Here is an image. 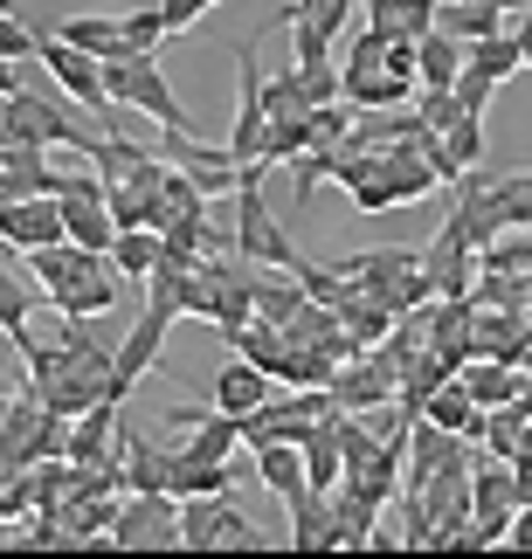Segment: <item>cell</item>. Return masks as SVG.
<instances>
[{"instance_id": "6da1fadb", "label": "cell", "mask_w": 532, "mask_h": 559, "mask_svg": "<svg viewBox=\"0 0 532 559\" xmlns=\"http://www.w3.org/2000/svg\"><path fill=\"white\" fill-rule=\"evenodd\" d=\"M429 139H436V132L422 124V132L380 145V166L353 187V207H359V214H388V207L429 201V193L442 187V180H436V166H429Z\"/></svg>"}, {"instance_id": "7a4b0ae2", "label": "cell", "mask_w": 532, "mask_h": 559, "mask_svg": "<svg viewBox=\"0 0 532 559\" xmlns=\"http://www.w3.org/2000/svg\"><path fill=\"white\" fill-rule=\"evenodd\" d=\"M97 62H104V104L145 111L159 132H194V118H187V104L174 97V83L159 76L153 49H118V56H97Z\"/></svg>"}, {"instance_id": "3957f363", "label": "cell", "mask_w": 532, "mask_h": 559, "mask_svg": "<svg viewBox=\"0 0 532 559\" xmlns=\"http://www.w3.org/2000/svg\"><path fill=\"white\" fill-rule=\"evenodd\" d=\"M228 249L249 255V263H263V270H297L305 263L297 242L284 235V222H276L270 201H263V166H249L243 187H236V235H228Z\"/></svg>"}, {"instance_id": "277c9868", "label": "cell", "mask_w": 532, "mask_h": 559, "mask_svg": "<svg viewBox=\"0 0 532 559\" xmlns=\"http://www.w3.org/2000/svg\"><path fill=\"white\" fill-rule=\"evenodd\" d=\"M0 124H8L14 139L42 145V153H83V159H97V145H104V139H91V132H76V118L62 111L56 97H35V91L0 97Z\"/></svg>"}, {"instance_id": "5b68a950", "label": "cell", "mask_w": 532, "mask_h": 559, "mask_svg": "<svg viewBox=\"0 0 532 559\" xmlns=\"http://www.w3.org/2000/svg\"><path fill=\"white\" fill-rule=\"evenodd\" d=\"M332 415V394L326 386H297V394H270L257 415H243V442L263 449V442H305L318 421Z\"/></svg>"}, {"instance_id": "8992f818", "label": "cell", "mask_w": 532, "mask_h": 559, "mask_svg": "<svg viewBox=\"0 0 532 559\" xmlns=\"http://www.w3.org/2000/svg\"><path fill=\"white\" fill-rule=\"evenodd\" d=\"M166 332H174V318L145 305V311H139V325L111 346V380H104V401H118V407H125V401L139 394V380L153 373V367H159V353H166Z\"/></svg>"}, {"instance_id": "52a82bcc", "label": "cell", "mask_w": 532, "mask_h": 559, "mask_svg": "<svg viewBox=\"0 0 532 559\" xmlns=\"http://www.w3.org/2000/svg\"><path fill=\"white\" fill-rule=\"evenodd\" d=\"M159 159H166V166H180V174L208 193V201L236 193V187H243V174H249V166L228 153V145H208L201 132H159Z\"/></svg>"}, {"instance_id": "ba28073f", "label": "cell", "mask_w": 532, "mask_h": 559, "mask_svg": "<svg viewBox=\"0 0 532 559\" xmlns=\"http://www.w3.org/2000/svg\"><path fill=\"white\" fill-rule=\"evenodd\" d=\"M111 546H125V552L180 546V498L174 490H125V504L111 519Z\"/></svg>"}, {"instance_id": "9c48e42d", "label": "cell", "mask_w": 532, "mask_h": 559, "mask_svg": "<svg viewBox=\"0 0 532 559\" xmlns=\"http://www.w3.org/2000/svg\"><path fill=\"white\" fill-rule=\"evenodd\" d=\"M180 546H263V532L228 498H180Z\"/></svg>"}, {"instance_id": "30bf717a", "label": "cell", "mask_w": 532, "mask_h": 559, "mask_svg": "<svg viewBox=\"0 0 532 559\" xmlns=\"http://www.w3.org/2000/svg\"><path fill=\"white\" fill-rule=\"evenodd\" d=\"M422 270H429V290H436V297H471V284H477V242L463 235L457 214L442 222L436 242L422 249Z\"/></svg>"}, {"instance_id": "8fae6325", "label": "cell", "mask_w": 532, "mask_h": 559, "mask_svg": "<svg viewBox=\"0 0 532 559\" xmlns=\"http://www.w3.org/2000/svg\"><path fill=\"white\" fill-rule=\"evenodd\" d=\"M35 62H42V70H49V83H56L62 97H76V104H97V111H111V104H104V62H97L91 49H70V41L42 35Z\"/></svg>"}, {"instance_id": "7c38bea8", "label": "cell", "mask_w": 532, "mask_h": 559, "mask_svg": "<svg viewBox=\"0 0 532 559\" xmlns=\"http://www.w3.org/2000/svg\"><path fill=\"white\" fill-rule=\"evenodd\" d=\"M236 76H243V91H236V124H228V153H236L243 166H263L257 159V145H263V70H257V41H243L236 49Z\"/></svg>"}, {"instance_id": "4fadbf2b", "label": "cell", "mask_w": 532, "mask_h": 559, "mask_svg": "<svg viewBox=\"0 0 532 559\" xmlns=\"http://www.w3.org/2000/svg\"><path fill=\"white\" fill-rule=\"evenodd\" d=\"M0 242L8 249H42V242H62V207L56 193H8L0 201Z\"/></svg>"}, {"instance_id": "5bb4252c", "label": "cell", "mask_w": 532, "mask_h": 559, "mask_svg": "<svg viewBox=\"0 0 532 559\" xmlns=\"http://www.w3.org/2000/svg\"><path fill=\"white\" fill-rule=\"evenodd\" d=\"M270 394H276V380L257 367V359H243V353H236V359H222L215 380H208V407H222V415H236V421H243V415H257Z\"/></svg>"}, {"instance_id": "9a60e30c", "label": "cell", "mask_w": 532, "mask_h": 559, "mask_svg": "<svg viewBox=\"0 0 532 559\" xmlns=\"http://www.w3.org/2000/svg\"><path fill=\"white\" fill-rule=\"evenodd\" d=\"M477 159H484V111H463V118H450V124L429 139V166H436L442 187H457Z\"/></svg>"}, {"instance_id": "2e32d148", "label": "cell", "mask_w": 532, "mask_h": 559, "mask_svg": "<svg viewBox=\"0 0 532 559\" xmlns=\"http://www.w3.org/2000/svg\"><path fill=\"white\" fill-rule=\"evenodd\" d=\"M49 519L62 525V539L70 546H91V539H111V519H118V490H91V484H76L70 498H62Z\"/></svg>"}, {"instance_id": "e0dca14e", "label": "cell", "mask_w": 532, "mask_h": 559, "mask_svg": "<svg viewBox=\"0 0 532 559\" xmlns=\"http://www.w3.org/2000/svg\"><path fill=\"white\" fill-rule=\"evenodd\" d=\"M118 456H125V490H174V442L118 421Z\"/></svg>"}, {"instance_id": "ac0fdd59", "label": "cell", "mask_w": 532, "mask_h": 559, "mask_svg": "<svg viewBox=\"0 0 532 559\" xmlns=\"http://www.w3.org/2000/svg\"><path fill=\"white\" fill-rule=\"evenodd\" d=\"M339 97L353 111H401L415 97V76H394V70H339Z\"/></svg>"}, {"instance_id": "d6986e66", "label": "cell", "mask_w": 532, "mask_h": 559, "mask_svg": "<svg viewBox=\"0 0 532 559\" xmlns=\"http://www.w3.org/2000/svg\"><path fill=\"white\" fill-rule=\"evenodd\" d=\"M457 380L471 386V401H477V407H505V401H519V394H525V367H505V359H484V353L463 359Z\"/></svg>"}, {"instance_id": "ffe728a7", "label": "cell", "mask_w": 532, "mask_h": 559, "mask_svg": "<svg viewBox=\"0 0 532 559\" xmlns=\"http://www.w3.org/2000/svg\"><path fill=\"white\" fill-rule=\"evenodd\" d=\"M291 546H297V552L339 546V519H332V490H297V498H291Z\"/></svg>"}, {"instance_id": "44dd1931", "label": "cell", "mask_w": 532, "mask_h": 559, "mask_svg": "<svg viewBox=\"0 0 532 559\" xmlns=\"http://www.w3.org/2000/svg\"><path fill=\"white\" fill-rule=\"evenodd\" d=\"M415 421H436V428H450V436L471 442V436H477V421H484V407L471 401V386H463V380H442L436 394L422 401V415H415Z\"/></svg>"}, {"instance_id": "7402d4cb", "label": "cell", "mask_w": 532, "mask_h": 559, "mask_svg": "<svg viewBox=\"0 0 532 559\" xmlns=\"http://www.w3.org/2000/svg\"><path fill=\"white\" fill-rule=\"evenodd\" d=\"M257 477L276 490V498H297V490H311V477H305V442H263L257 449Z\"/></svg>"}, {"instance_id": "603a6c76", "label": "cell", "mask_w": 532, "mask_h": 559, "mask_svg": "<svg viewBox=\"0 0 532 559\" xmlns=\"http://www.w3.org/2000/svg\"><path fill=\"white\" fill-rule=\"evenodd\" d=\"M463 70H477V76H492V83H512L525 70V49H519V35H484V41H463Z\"/></svg>"}, {"instance_id": "cb8c5ba5", "label": "cell", "mask_w": 532, "mask_h": 559, "mask_svg": "<svg viewBox=\"0 0 532 559\" xmlns=\"http://www.w3.org/2000/svg\"><path fill=\"white\" fill-rule=\"evenodd\" d=\"M498 21H505V8H492V0H436V28L457 35V41L498 35Z\"/></svg>"}, {"instance_id": "d4e9b609", "label": "cell", "mask_w": 532, "mask_h": 559, "mask_svg": "<svg viewBox=\"0 0 532 559\" xmlns=\"http://www.w3.org/2000/svg\"><path fill=\"white\" fill-rule=\"evenodd\" d=\"M339 415V407H332ZM332 415L305 436V477H311V490H339V477H346V456H339V436H332Z\"/></svg>"}, {"instance_id": "484cf974", "label": "cell", "mask_w": 532, "mask_h": 559, "mask_svg": "<svg viewBox=\"0 0 532 559\" xmlns=\"http://www.w3.org/2000/svg\"><path fill=\"white\" fill-rule=\"evenodd\" d=\"M311 145V111H291V118H263V145H257V159L263 166H291L297 153Z\"/></svg>"}, {"instance_id": "4316f807", "label": "cell", "mask_w": 532, "mask_h": 559, "mask_svg": "<svg viewBox=\"0 0 532 559\" xmlns=\"http://www.w3.org/2000/svg\"><path fill=\"white\" fill-rule=\"evenodd\" d=\"M236 469L228 463H201V456H174V498H228Z\"/></svg>"}, {"instance_id": "83f0119b", "label": "cell", "mask_w": 532, "mask_h": 559, "mask_svg": "<svg viewBox=\"0 0 532 559\" xmlns=\"http://www.w3.org/2000/svg\"><path fill=\"white\" fill-rule=\"evenodd\" d=\"M311 297H305V284H297L291 270H276V276H257V318L263 325H291L297 311H305Z\"/></svg>"}, {"instance_id": "f1b7e54d", "label": "cell", "mask_w": 532, "mask_h": 559, "mask_svg": "<svg viewBox=\"0 0 532 559\" xmlns=\"http://www.w3.org/2000/svg\"><path fill=\"white\" fill-rule=\"evenodd\" d=\"M457 70H463V41L457 35L429 28L415 41V83H457Z\"/></svg>"}, {"instance_id": "f546056e", "label": "cell", "mask_w": 532, "mask_h": 559, "mask_svg": "<svg viewBox=\"0 0 532 559\" xmlns=\"http://www.w3.org/2000/svg\"><path fill=\"white\" fill-rule=\"evenodd\" d=\"M56 41H70V49H91V56H118V14H70L56 21Z\"/></svg>"}, {"instance_id": "4dcf8cb0", "label": "cell", "mask_w": 532, "mask_h": 559, "mask_svg": "<svg viewBox=\"0 0 532 559\" xmlns=\"http://www.w3.org/2000/svg\"><path fill=\"white\" fill-rule=\"evenodd\" d=\"M111 305H118V276H111V263L91 270L76 290H62V297H56V311H62V318H104Z\"/></svg>"}, {"instance_id": "1f68e13d", "label": "cell", "mask_w": 532, "mask_h": 559, "mask_svg": "<svg viewBox=\"0 0 532 559\" xmlns=\"http://www.w3.org/2000/svg\"><path fill=\"white\" fill-rule=\"evenodd\" d=\"M153 263H159V228H118L111 235V270L118 276H153Z\"/></svg>"}, {"instance_id": "d6a6232c", "label": "cell", "mask_w": 532, "mask_h": 559, "mask_svg": "<svg viewBox=\"0 0 532 559\" xmlns=\"http://www.w3.org/2000/svg\"><path fill=\"white\" fill-rule=\"evenodd\" d=\"M28 318H35V290L21 284V276H14L8 263H0V332H8L14 346L28 338Z\"/></svg>"}, {"instance_id": "836d02e7", "label": "cell", "mask_w": 532, "mask_h": 559, "mask_svg": "<svg viewBox=\"0 0 532 559\" xmlns=\"http://www.w3.org/2000/svg\"><path fill=\"white\" fill-rule=\"evenodd\" d=\"M118 41H125V49H153V56H159V41H174V28H166L159 8H139V14L118 21Z\"/></svg>"}, {"instance_id": "e575fe53", "label": "cell", "mask_w": 532, "mask_h": 559, "mask_svg": "<svg viewBox=\"0 0 532 559\" xmlns=\"http://www.w3.org/2000/svg\"><path fill=\"white\" fill-rule=\"evenodd\" d=\"M284 28H291V41H297V70H311V62H332V35L318 28V21L284 14Z\"/></svg>"}, {"instance_id": "d590c367", "label": "cell", "mask_w": 532, "mask_h": 559, "mask_svg": "<svg viewBox=\"0 0 532 559\" xmlns=\"http://www.w3.org/2000/svg\"><path fill=\"white\" fill-rule=\"evenodd\" d=\"M353 104L346 97H332V104H311V145H339V139H346L353 132Z\"/></svg>"}, {"instance_id": "8d00e7d4", "label": "cell", "mask_w": 532, "mask_h": 559, "mask_svg": "<svg viewBox=\"0 0 532 559\" xmlns=\"http://www.w3.org/2000/svg\"><path fill=\"white\" fill-rule=\"evenodd\" d=\"M291 180H297V201H311L318 180H332V145H305V153L291 159Z\"/></svg>"}, {"instance_id": "74e56055", "label": "cell", "mask_w": 532, "mask_h": 559, "mask_svg": "<svg viewBox=\"0 0 532 559\" xmlns=\"http://www.w3.org/2000/svg\"><path fill=\"white\" fill-rule=\"evenodd\" d=\"M415 118L429 124V132H442L450 118H463V104H457V91H450V83H422V104H415Z\"/></svg>"}, {"instance_id": "f35d334b", "label": "cell", "mask_w": 532, "mask_h": 559, "mask_svg": "<svg viewBox=\"0 0 532 559\" xmlns=\"http://www.w3.org/2000/svg\"><path fill=\"white\" fill-rule=\"evenodd\" d=\"M263 111H270V118L311 111V104H305V83H297V70H284V76H270V83H263Z\"/></svg>"}, {"instance_id": "ab89813d", "label": "cell", "mask_w": 532, "mask_h": 559, "mask_svg": "<svg viewBox=\"0 0 532 559\" xmlns=\"http://www.w3.org/2000/svg\"><path fill=\"white\" fill-rule=\"evenodd\" d=\"M35 49H42V35L28 28V21L0 14V56H8V62H35Z\"/></svg>"}, {"instance_id": "60d3db41", "label": "cell", "mask_w": 532, "mask_h": 559, "mask_svg": "<svg viewBox=\"0 0 532 559\" xmlns=\"http://www.w3.org/2000/svg\"><path fill=\"white\" fill-rule=\"evenodd\" d=\"M297 83H305V104H332V97H339V70H332V62H311V70H297Z\"/></svg>"}, {"instance_id": "b9f144b4", "label": "cell", "mask_w": 532, "mask_h": 559, "mask_svg": "<svg viewBox=\"0 0 532 559\" xmlns=\"http://www.w3.org/2000/svg\"><path fill=\"white\" fill-rule=\"evenodd\" d=\"M380 56H388V35L367 28V35H359L353 49H346V62H339V70H380Z\"/></svg>"}, {"instance_id": "7bdbcfd3", "label": "cell", "mask_w": 532, "mask_h": 559, "mask_svg": "<svg viewBox=\"0 0 532 559\" xmlns=\"http://www.w3.org/2000/svg\"><path fill=\"white\" fill-rule=\"evenodd\" d=\"M450 91H457V104H463V111H484L498 83H492V76H477V70H457V83H450Z\"/></svg>"}, {"instance_id": "ee69618b", "label": "cell", "mask_w": 532, "mask_h": 559, "mask_svg": "<svg viewBox=\"0 0 532 559\" xmlns=\"http://www.w3.org/2000/svg\"><path fill=\"white\" fill-rule=\"evenodd\" d=\"M208 8H222V0H159V14H166V28H194V21L208 14Z\"/></svg>"}, {"instance_id": "f6af8a7d", "label": "cell", "mask_w": 532, "mask_h": 559, "mask_svg": "<svg viewBox=\"0 0 532 559\" xmlns=\"http://www.w3.org/2000/svg\"><path fill=\"white\" fill-rule=\"evenodd\" d=\"M519 401H525V407H532V380H525V394H519Z\"/></svg>"}, {"instance_id": "bcb514c9", "label": "cell", "mask_w": 532, "mask_h": 559, "mask_svg": "<svg viewBox=\"0 0 532 559\" xmlns=\"http://www.w3.org/2000/svg\"><path fill=\"white\" fill-rule=\"evenodd\" d=\"M0 14H14V0H0Z\"/></svg>"}]
</instances>
